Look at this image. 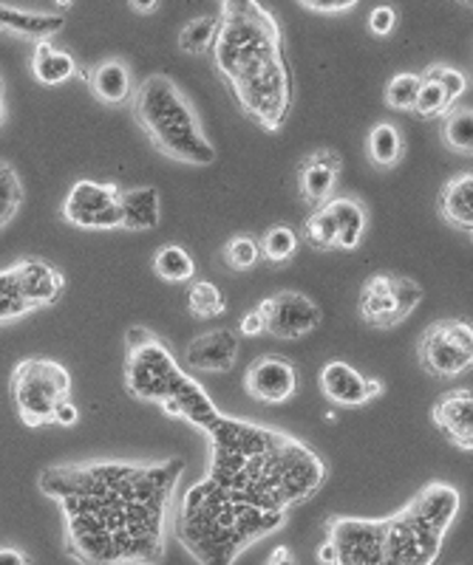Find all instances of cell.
Instances as JSON below:
<instances>
[{"label":"cell","mask_w":473,"mask_h":565,"mask_svg":"<svg viewBox=\"0 0 473 565\" xmlns=\"http://www.w3.org/2000/svg\"><path fill=\"white\" fill-rule=\"evenodd\" d=\"M208 438V476L185 492L174 534L199 565H233L320 492L326 463L290 433L224 413Z\"/></svg>","instance_id":"6da1fadb"},{"label":"cell","mask_w":473,"mask_h":565,"mask_svg":"<svg viewBox=\"0 0 473 565\" xmlns=\"http://www.w3.org/2000/svg\"><path fill=\"white\" fill-rule=\"evenodd\" d=\"M188 463L83 461L40 472L63 514V552L77 565H162L174 492Z\"/></svg>","instance_id":"7a4b0ae2"},{"label":"cell","mask_w":473,"mask_h":565,"mask_svg":"<svg viewBox=\"0 0 473 565\" xmlns=\"http://www.w3.org/2000/svg\"><path fill=\"white\" fill-rule=\"evenodd\" d=\"M210 54L216 74L228 85L241 114L259 128L278 134L290 119L295 90L278 18L255 0L221 3Z\"/></svg>","instance_id":"3957f363"},{"label":"cell","mask_w":473,"mask_h":565,"mask_svg":"<svg viewBox=\"0 0 473 565\" xmlns=\"http://www.w3.org/2000/svg\"><path fill=\"white\" fill-rule=\"evenodd\" d=\"M456 514L460 492L451 483H428L380 521L335 514L326 521V540L335 546V565H431Z\"/></svg>","instance_id":"277c9868"},{"label":"cell","mask_w":473,"mask_h":565,"mask_svg":"<svg viewBox=\"0 0 473 565\" xmlns=\"http://www.w3.org/2000/svg\"><path fill=\"white\" fill-rule=\"evenodd\" d=\"M125 387L139 402H154L165 416L185 418L188 424L208 433L219 422V407L204 393V387L185 371L170 348L145 326L128 328L125 334Z\"/></svg>","instance_id":"5b68a950"},{"label":"cell","mask_w":473,"mask_h":565,"mask_svg":"<svg viewBox=\"0 0 473 565\" xmlns=\"http://www.w3.org/2000/svg\"><path fill=\"white\" fill-rule=\"evenodd\" d=\"M130 114L148 136L150 148L165 159L193 168H210L216 161L213 141L208 139L201 119L185 90L168 74H150L134 88Z\"/></svg>","instance_id":"8992f818"},{"label":"cell","mask_w":473,"mask_h":565,"mask_svg":"<svg viewBox=\"0 0 473 565\" xmlns=\"http://www.w3.org/2000/svg\"><path fill=\"white\" fill-rule=\"evenodd\" d=\"M12 402L20 422L38 430L54 424V413L65 398H72V373L57 360L29 356L12 371Z\"/></svg>","instance_id":"52a82bcc"},{"label":"cell","mask_w":473,"mask_h":565,"mask_svg":"<svg viewBox=\"0 0 473 565\" xmlns=\"http://www.w3.org/2000/svg\"><path fill=\"white\" fill-rule=\"evenodd\" d=\"M417 360L434 380H456L473 365V328L467 320H437L417 340Z\"/></svg>","instance_id":"ba28073f"},{"label":"cell","mask_w":473,"mask_h":565,"mask_svg":"<svg viewBox=\"0 0 473 565\" xmlns=\"http://www.w3.org/2000/svg\"><path fill=\"white\" fill-rule=\"evenodd\" d=\"M425 291L420 282L409 275H395V271H377L360 289V317L371 328H397L409 320L422 302Z\"/></svg>","instance_id":"9c48e42d"},{"label":"cell","mask_w":473,"mask_h":565,"mask_svg":"<svg viewBox=\"0 0 473 565\" xmlns=\"http://www.w3.org/2000/svg\"><path fill=\"white\" fill-rule=\"evenodd\" d=\"M60 215L65 224L77 226V230H119L123 226V190L114 181H74L72 190L65 193Z\"/></svg>","instance_id":"30bf717a"},{"label":"cell","mask_w":473,"mask_h":565,"mask_svg":"<svg viewBox=\"0 0 473 565\" xmlns=\"http://www.w3.org/2000/svg\"><path fill=\"white\" fill-rule=\"evenodd\" d=\"M259 317L264 320V334H273L278 340L298 342L309 337L324 320V311L304 291H278L255 306Z\"/></svg>","instance_id":"8fae6325"},{"label":"cell","mask_w":473,"mask_h":565,"mask_svg":"<svg viewBox=\"0 0 473 565\" xmlns=\"http://www.w3.org/2000/svg\"><path fill=\"white\" fill-rule=\"evenodd\" d=\"M244 391L261 405H284L298 393V371L281 353H264L246 367Z\"/></svg>","instance_id":"7c38bea8"},{"label":"cell","mask_w":473,"mask_h":565,"mask_svg":"<svg viewBox=\"0 0 473 565\" xmlns=\"http://www.w3.org/2000/svg\"><path fill=\"white\" fill-rule=\"evenodd\" d=\"M344 175V159L332 148H318L298 161V193L306 206L318 210L335 199Z\"/></svg>","instance_id":"4fadbf2b"},{"label":"cell","mask_w":473,"mask_h":565,"mask_svg":"<svg viewBox=\"0 0 473 565\" xmlns=\"http://www.w3.org/2000/svg\"><path fill=\"white\" fill-rule=\"evenodd\" d=\"M320 393L332 405L340 407H364L386 393L380 380H369L355 365L344 360H329L320 371Z\"/></svg>","instance_id":"5bb4252c"},{"label":"cell","mask_w":473,"mask_h":565,"mask_svg":"<svg viewBox=\"0 0 473 565\" xmlns=\"http://www.w3.org/2000/svg\"><path fill=\"white\" fill-rule=\"evenodd\" d=\"M437 430L454 444L456 450H473V393L471 387H454L445 391L431 407Z\"/></svg>","instance_id":"9a60e30c"},{"label":"cell","mask_w":473,"mask_h":565,"mask_svg":"<svg viewBox=\"0 0 473 565\" xmlns=\"http://www.w3.org/2000/svg\"><path fill=\"white\" fill-rule=\"evenodd\" d=\"M12 269L18 275L20 291L27 297L29 309L40 311L60 302L65 291V275L57 266L43 257H20L18 264H12Z\"/></svg>","instance_id":"2e32d148"},{"label":"cell","mask_w":473,"mask_h":565,"mask_svg":"<svg viewBox=\"0 0 473 565\" xmlns=\"http://www.w3.org/2000/svg\"><path fill=\"white\" fill-rule=\"evenodd\" d=\"M239 331L216 328V331L190 340L188 351H185V365L201 373H230L239 360Z\"/></svg>","instance_id":"e0dca14e"},{"label":"cell","mask_w":473,"mask_h":565,"mask_svg":"<svg viewBox=\"0 0 473 565\" xmlns=\"http://www.w3.org/2000/svg\"><path fill=\"white\" fill-rule=\"evenodd\" d=\"M80 77H85L92 97L108 108H123L134 97V74H130V65L119 57L99 60L85 74L80 71Z\"/></svg>","instance_id":"ac0fdd59"},{"label":"cell","mask_w":473,"mask_h":565,"mask_svg":"<svg viewBox=\"0 0 473 565\" xmlns=\"http://www.w3.org/2000/svg\"><path fill=\"white\" fill-rule=\"evenodd\" d=\"M326 210H329L332 221H335V232H337L335 249L355 252L357 246L364 244L366 226H369V210H366V201L357 199V195H335L332 201H326Z\"/></svg>","instance_id":"d6986e66"},{"label":"cell","mask_w":473,"mask_h":565,"mask_svg":"<svg viewBox=\"0 0 473 565\" xmlns=\"http://www.w3.org/2000/svg\"><path fill=\"white\" fill-rule=\"evenodd\" d=\"M437 212L445 224H451L454 230L467 232L473 230V173H456L454 179H448L442 184L440 195H437Z\"/></svg>","instance_id":"ffe728a7"},{"label":"cell","mask_w":473,"mask_h":565,"mask_svg":"<svg viewBox=\"0 0 473 565\" xmlns=\"http://www.w3.org/2000/svg\"><path fill=\"white\" fill-rule=\"evenodd\" d=\"M63 23H65L63 14L27 12V9L0 3V32L14 34V38L32 40V43H43V40H52L54 34L63 29Z\"/></svg>","instance_id":"44dd1931"},{"label":"cell","mask_w":473,"mask_h":565,"mask_svg":"<svg viewBox=\"0 0 473 565\" xmlns=\"http://www.w3.org/2000/svg\"><path fill=\"white\" fill-rule=\"evenodd\" d=\"M162 224V195L156 186L123 190V226L128 232H148Z\"/></svg>","instance_id":"7402d4cb"},{"label":"cell","mask_w":473,"mask_h":565,"mask_svg":"<svg viewBox=\"0 0 473 565\" xmlns=\"http://www.w3.org/2000/svg\"><path fill=\"white\" fill-rule=\"evenodd\" d=\"M32 77L40 85H63L69 79L80 77V65L74 60L72 52H65L60 45H54L52 40H43V43H34L32 54Z\"/></svg>","instance_id":"603a6c76"},{"label":"cell","mask_w":473,"mask_h":565,"mask_svg":"<svg viewBox=\"0 0 473 565\" xmlns=\"http://www.w3.org/2000/svg\"><path fill=\"white\" fill-rule=\"evenodd\" d=\"M406 156V136L400 125L382 119L366 136V159L375 170H395Z\"/></svg>","instance_id":"cb8c5ba5"},{"label":"cell","mask_w":473,"mask_h":565,"mask_svg":"<svg viewBox=\"0 0 473 565\" xmlns=\"http://www.w3.org/2000/svg\"><path fill=\"white\" fill-rule=\"evenodd\" d=\"M442 141L448 150L460 156L473 153V108L471 103H456L442 116Z\"/></svg>","instance_id":"d4e9b609"},{"label":"cell","mask_w":473,"mask_h":565,"mask_svg":"<svg viewBox=\"0 0 473 565\" xmlns=\"http://www.w3.org/2000/svg\"><path fill=\"white\" fill-rule=\"evenodd\" d=\"M154 271L165 282H193L196 280V260L185 246L165 244L154 255Z\"/></svg>","instance_id":"484cf974"},{"label":"cell","mask_w":473,"mask_h":565,"mask_svg":"<svg viewBox=\"0 0 473 565\" xmlns=\"http://www.w3.org/2000/svg\"><path fill=\"white\" fill-rule=\"evenodd\" d=\"M261 246V260L273 266H284L290 264L295 252H298L301 238L298 232L292 230L290 224H273L270 230L264 232V238L259 241Z\"/></svg>","instance_id":"4316f807"},{"label":"cell","mask_w":473,"mask_h":565,"mask_svg":"<svg viewBox=\"0 0 473 565\" xmlns=\"http://www.w3.org/2000/svg\"><path fill=\"white\" fill-rule=\"evenodd\" d=\"M216 32H219V14H201L185 23L176 43L185 54H208L213 49Z\"/></svg>","instance_id":"83f0119b"},{"label":"cell","mask_w":473,"mask_h":565,"mask_svg":"<svg viewBox=\"0 0 473 565\" xmlns=\"http://www.w3.org/2000/svg\"><path fill=\"white\" fill-rule=\"evenodd\" d=\"M188 311L199 320H210V317H221L228 311V297L221 295V289L210 280H193L188 291Z\"/></svg>","instance_id":"f1b7e54d"},{"label":"cell","mask_w":473,"mask_h":565,"mask_svg":"<svg viewBox=\"0 0 473 565\" xmlns=\"http://www.w3.org/2000/svg\"><path fill=\"white\" fill-rule=\"evenodd\" d=\"M420 77H422L420 94H417V103H414V110H411V114H414L417 119H434V116H445L456 103L448 97V90L442 88V85L437 83L431 74H428V71H422Z\"/></svg>","instance_id":"f546056e"},{"label":"cell","mask_w":473,"mask_h":565,"mask_svg":"<svg viewBox=\"0 0 473 565\" xmlns=\"http://www.w3.org/2000/svg\"><path fill=\"white\" fill-rule=\"evenodd\" d=\"M27 315H32V309H29L27 297L20 291L18 275L9 266V269L0 271V326L23 320Z\"/></svg>","instance_id":"4dcf8cb0"},{"label":"cell","mask_w":473,"mask_h":565,"mask_svg":"<svg viewBox=\"0 0 473 565\" xmlns=\"http://www.w3.org/2000/svg\"><path fill=\"white\" fill-rule=\"evenodd\" d=\"M221 264L230 271H250L261 264V246L253 235H233L221 246Z\"/></svg>","instance_id":"1f68e13d"},{"label":"cell","mask_w":473,"mask_h":565,"mask_svg":"<svg viewBox=\"0 0 473 565\" xmlns=\"http://www.w3.org/2000/svg\"><path fill=\"white\" fill-rule=\"evenodd\" d=\"M420 83L422 77L417 71H400V74H395L389 79V85H386V105L391 110H406V114H411L417 103V94H420Z\"/></svg>","instance_id":"d6a6232c"},{"label":"cell","mask_w":473,"mask_h":565,"mask_svg":"<svg viewBox=\"0 0 473 565\" xmlns=\"http://www.w3.org/2000/svg\"><path fill=\"white\" fill-rule=\"evenodd\" d=\"M304 238L306 244L312 246L315 252H332L337 244V232H335V221H332L329 210L318 206V210H312L304 221Z\"/></svg>","instance_id":"836d02e7"},{"label":"cell","mask_w":473,"mask_h":565,"mask_svg":"<svg viewBox=\"0 0 473 565\" xmlns=\"http://www.w3.org/2000/svg\"><path fill=\"white\" fill-rule=\"evenodd\" d=\"M20 204H23V186L18 173L9 164H0V226L14 218Z\"/></svg>","instance_id":"e575fe53"},{"label":"cell","mask_w":473,"mask_h":565,"mask_svg":"<svg viewBox=\"0 0 473 565\" xmlns=\"http://www.w3.org/2000/svg\"><path fill=\"white\" fill-rule=\"evenodd\" d=\"M425 71L448 90V97L454 99V103H462V97H465V90H467V77L460 68L445 63H434V65H428Z\"/></svg>","instance_id":"d590c367"},{"label":"cell","mask_w":473,"mask_h":565,"mask_svg":"<svg viewBox=\"0 0 473 565\" xmlns=\"http://www.w3.org/2000/svg\"><path fill=\"white\" fill-rule=\"evenodd\" d=\"M397 26V9L395 7H377L369 14V32L375 38H389Z\"/></svg>","instance_id":"8d00e7d4"},{"label":"cell","mask_w":473,"mask_h":565,"mask_svg":"<svg viewBox=\"0 0 473 565\" xmlns=\"http://www.w3.org/2000/svg\"><path fill=\"white\" fill-rule=\"evenodd\" d=\"M301 7L315 14H344L357 9V0H301Z\"/></svg>","instance_id":"74e56055"},{"label":"cell","mask_w":473,"mask_h":565,"mask_svg":"<svg viewBox=\"0 0 473 565\" xmlns=\"http://www.w3.org/2000/svg\"><path fill=\"white\" fill-rule=\"evenodd\" d=\"M239 334L241 337H261L264 334V320L259 317V311H246L239 322Z\"/></svg>","instance_id":"f35d334b"},{"label":"cell","mask_w":473,"mask_h":565,"mask_svg":"<svg viewBox=\"0 0 473 565\" xmlns=\"http://www.w3.org/2000/svg\"><path fill=\"white\" fill-rule=\"evenodd\" d=\"M77 422H80L77 405H74L72 398H65L63 405L57 407V413H54V424H60V427H74Z\"/></svg>","instance_id":"ab89813d"},{"label":"cell","mask_w":473,"mask_h":565,"mask_svg":"<svg viewBox=\"0 0 473 565\" xmlns=\"http://www.w3.org/2000/svg\"><path fill=\"white\" fill-rule=\"evenodd\" d=\"M0 565H32V557L18 546H0Z\"/></svg>","instance_id":"60d3db41"},{"label":"cell","mask_w":473,"mask_h":565,"mask_svg":"<svg viewBox=\"0 0 473 565\" xmlns=\"http://www.w3.org/2000/svg\"><path fill=\"white\" fill-rule=\"evenodd\" d=\"M264 565H301V559L290 546H275L273 552H270V557H266Z\"/></svg>","instance_id":"b9f144b4"},{"label":"cell","mask_w":473,"mask_h":565,"mask_svg":"<svg viewBox=\"0 0 473 565\" xmlns=\"http://www.w3.org/2000/svg\"><path fill=\"white\" fill-rule=\"evenodd\" d=\"M128 7L130 12H137V14H154L159 12V0H130Z\"/></svg>","instance_id":"7bdbcfd3"},{"label":"cell","mask_w":473,"mask_h":565,"mask_svg":"<svg viewBox=\"0 0 473 565\" xmlns=\"http://www.w3.org/2000/svg\"><path fill=\"white\" fill-rule=\"evenodd\" d=\"M318 563L320 565H335L337 563V554H335V546H332L329 540H324L318 546Z\"/></svg>","instance_id":"ee69618b"},{"label":"cell","mask_w":473,"mask_h":565,"mask_svg":"<svg viewBox=\"0 0 473 565\" xmlns=\"http://www.w3.org/2000/svg\"><path fill=\"white\" fill-rule=\"evenodd\" d=\"M7 114V99H3V85H0V119Z\"/></svg>","instance_id":"f6af8a7d"}]
</instances>
